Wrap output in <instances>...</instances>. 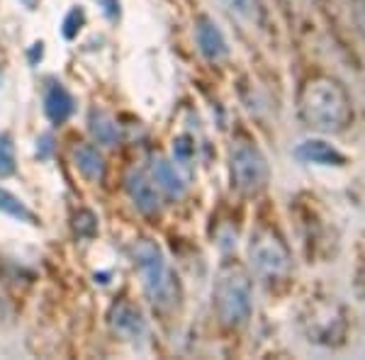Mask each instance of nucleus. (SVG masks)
Listing matches in <instances>:
<instances>
[{
	"label": "nucleus",
	"mask_w": 365,
	"mask_h": 360,
	"mask_svg": "<svg viewBox=\"0 0 365 360\" xmlns=\"http://www.w3.org/2000/svg\"><path fill=\"white\" fill-rule=\"evenodd\" d=\"M195 42H197L200 54L212 63H220L229 56V46H227V39H225V34H222V29L205 15L197 17V22H195Z\"/></svg>",
	"instance_id": "obj_7"
},
{
	"label": "nucleus",
	"mask_w": 365,
	"mask_h": 360,
	"mask_svg": "<svg viewBox=\"0 0 365 360\" xmlns=\"http://www.w3.org/2000/svg\"><path fill=\"white\" fill-rule=\"evenodd\" d=\"M295 156L304 163H317V166H344L346 158L339 149L319 139H309L295 149Z\"/></svg>",
	"instance_id": "obj_10"
},
{
	"label": "nucleus",
	"mask_w": 365,
	"mask_h": 360,
	"mask_svg": "<svg viewBox=\"0 0 365 360\" xmlns=\"http://www.w3.org/2000/svg\"><path fill=\"white\" fill-rule=\"evenodd\" d=\"M73 163L81 170V175L91 182L103 180L105 175V158L93 144H78L73 149Z\"/></svg>",
	"instance_id": "obj_11"
},
{
	"label": "nucleus",
	"mask_w": 365,
	"mask_h": 360,
	"mask_svg": "<svg viewBox=\"0 0 365 360\" xmlns=\"http://www.w3.org/2000/svg\"><path fill=\"white\" fill-rule=\"evenodd\" d=\"M98 5L103 8V13L110 20H117V15H120V0H98Z\"/></svg>",
	"instance_id": "obj_19"
},
{
	"label": "nucleus",
	"mask_w": 365,
	"mask_h": 360,
	"mask_svg": "<svg viewBox=\"0 0 365 360\" xmlns=\"http://www.w3.org/2000/svg\"><path fill=\"white\" fill-rule=\"evenodd\" d=\"M110 326L125 341H141L146 336V319L132 302H117L110 309Z\"/></svg>",
	"instance_id": "obj_6"
},
{
	"label": "nucleus",
	"mask_w": 365,
	"mask_h": 360,
	"mask_svg": "<svg viewBox=\"0 0 365 360\" xmlns=\"http://www.w3.org/2000/svg\"><path fill=\"white\" fill-rule=\"evenodd\" d=\"M15 144L10 134H0V178H8L15 173Z\"/></svg>",
	"instance_id": "obj_16"
},
{
	"label": "nucleus",
	"mask_w": 365,
	"mask_h": 360,
	"mask_svg": "<svg viewBox=\"0 0 365 360\" xmlns=\"http://www.w3.org/2000/svg\"><path fill=\"white\" fill-rule=\"evenodd\" d=\"M127 192L132 197L134 207H137L141 215H158L161 210V195H158V187L154 185V180L149 178L141 170H132L127 175Z\"/></svg>",
	"instance_id": "obj_8"
},
{
	"label": "nucleus",
	"mask_w": 365,
	"mask_h": 360,
	"mask_svg": "<svg viewBox=\"0 0 365 360\" xmlns=\"http://www.w3.org/2000/svg\"><path fill=\"white\" fill-rule=\"evenodd\" d=\"M222 5L232 15H237L239 20L249 22V25H261L263 22V10L258 0H220Z\"/></svg>",
	"instance_id": "obj_14"
},
{
	"label": "nucleus",
	"mask_w": 365,
	"mask_h": 360,
	"mask_svg": "<svg viewBox=\"0 0 365 360\" xmlns=\"http://www.w3.org/2000/svg\"><path fill=\"white\" fill-rule=\"evenodd\" d=\"M44 112L54 125H63L73 115V98L56 81H49L44 86Z\"/></svg>",
	"instance_id": "obj_9"
},
{
	"label": "nucleus",
	"mask_w": 365,
	"mask_h": 360,
	"mask_svg": "<svg viewBox=\"0 0 365 360\" xmlns=\"http://www.w3.org/2000/svg\"><path fill=\"white\" fill-rule=\"evenodd\" d=\"M88 125H91V134L96 137L98 144L115 146L117 141H120V129H117V122L108 115V112L93 110L91 112V120H88Z\"/></svg>",
	"instance_id": "obj_13"
},
{
	"label": "nucleus",
	"mask_w": 365,
	"mask_h": 360,
	"mask_svg": "<svg viewBox=\"0 0 365 360\" xmlns=\"http://www.w3.org/2000/svg\"><path fill=\"white\" fill-rule=\"evenodd\" d=\"M132 256L139 268L141 285H144V292H146V297H149V302L154 304L156 309H163V312L178 307L180 285H178V277L170 270L163 251L158 249L154 241L141 239L134 244Z\"/></svg>",
	"instance_id": "obj_3"
},
{
	"label": "nucleus",
	"mask_w": 365,
	"mask_h": 360,
	"mask_svg": "<svg viewBox=\"0 0 365 360\" xmlns=\"http://www.w3.org/2000/svg\"><path fill=\"white\" fill-rule=\"evenodd\" d=\"M212 307L227 329H239L249 322L253 312V285L249 270L241 263L227 261L220 265L212 285Z\"/></svg>",
	"instance_id": "obj_2"
},
{
	"label": "nucleus",
	"mask_w": 365,
	"mask_h": 360,
	"mask_svg": "<svg viewBox=\"0 0 365 360\" xmlns=\"http://www.w3.org/2000/svg\"><path fill=\"white\" fill-rule=\"evenodd\" d=\"M154 180L158 182V187H161L168 197H175V200L182 197L187 190V182L182 180L178 168H175L170 161H166V158H156L154 161Z\"/></svg>",
	"instance_id": "obj_12"
},
{
	"label": "nucleus",
	"mask_w": 365,
	"mask_h": 360,
	"mask_svg": "<svg viewBox=\"0 0 365 360\" xmlns=\"http://www.w3.org/2000/svg\"><path fill=\"white\" fill-rule=\"evenodd\" d=\"M299 120L322 134L344 132L353 120L351 96L344 83L331 76H312L297 96Z\"/></svg>",
	"instance_id": "obj_1"
},
{
	"label": "nucleus",
	"mask_w": 365,
	"mask_h": 360,
	"mask_svg": "<svg viewBox=\"0 0 365 360\" xmlns=\"http://www.w3.org/2000/svg\"><path fill=\"white\" fill-rule=\"evenodd\" d=\"M0 212H3V215L15 217V220H20V222L37 224V217H34V212L27 210L25 202H22V200H17L15 195L8 192V190H0Z\"/></svg>",
	"instance_id": "obj_15"
},
{
	"label": "nucleus",
	"mask_w": 365,
	"mask_h": 360,
	"mask_svg": "<svg viewBox=\"0 0 365 360\" xmlns=\"http://www.w3.org/2000/svg\"><path fill=\"white\" fill-rule=\"evenodd\" d=\"M249 261L258 277H263L266 282H278L290 273L292 256L282 236L273 229L263 227L251 236Z\"/></svg>",
	"instance_id": "obj_5"
},
{
	"label": "nucleus",
	"mask_w": 365,
	"mask_h": 360,
	"mask_svg": "<svg viewBox=\"0 0 365 360\" xmlns=\"http://www.w3.org/2000/svg\"><path fill=\"white\" fill-rule=\"evenodd\" d=\"M73 229L78 236H83V239H91V236H96L98 232V220L93 212L88 210H81L78 215L73 217Z\"/></svg>",
	"instance_id": "obj_17"
},
{
	"label": "nucleus",
	"mask_w": 365,
	"mask_h": 360,
	"mask_svg": "<svg viewBox=\"0 0 365 360\" xmlns=\"http://www.w3.org/2000/svg\"><path fill=\"white\" fill-rule=\"evenodd\" d=\"M192 156H195V144H192L190 137H178L173 141V158L178 163H190Z\"/></svg>",
	"instance_id": "obj_18"
},
{
	"label": "nucleus",
	"mask_w": 365,
	"mask_h": 360,
	"mask_svg": "<svg viewBox=\"0 0 365 360\" xmlns=\"http://www.w3.org/2000/svg\"><path fill=\"white\" fill-rule=\"evenodd\" d=\"M229 168L234 187L244 195H256L268 185L270 168L266 156L246 137H237L229 146Z\"/></svg>",
	"instance_id": "obj_4"
}]
</instances>
